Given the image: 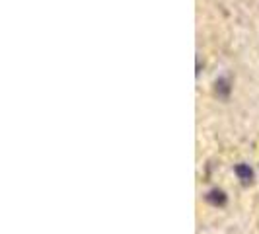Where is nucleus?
Wrapping results in <instances>:
<instances>
[{"instance_id":"1","label":"nucleus","mask_w":259,"mask_h":234,"mask_svg":"<svg viewBox=\"0 0 259 234\" xmlns=\"http://www.w3.org/2000/svg\"><path fill=\"white\" fill-rule=\"evenodd\" d=\"M205 199H207L210 205H214V207H224L226 201H228V197H226V193H224L222 189H210V191L205 195Z\"/></svg>"},{"instance_id":"2","label":"nucleus","mask_w":259,"mask_h":234,"mask_svg":"<svg viewBox=\"0 0 259 234\" xmlns=\"http://www.w3.org/2000/svg\"><path fill=\"white\" fill-rule=\"evenodd\" d=\"M236 176L242 180V183H249L253 180V170L249 168V164H238L236 166Z\"/></svg>"},{"instance_id":"3","label":"nucleus","mask_w":259,"mask_h":234,"mask_svg":"<svg viewBox=\"0 0 259 234\" xmlns=\"http://www.w3.org/2000/svg\"><path fill=\"white\" fill-rule=\"evenodd\" d=\"M230 90H232V88H230V80H228V78L222 76L217 80V94H219L221 98H228V96H230Z\"/></svg>"}]
</instances>
